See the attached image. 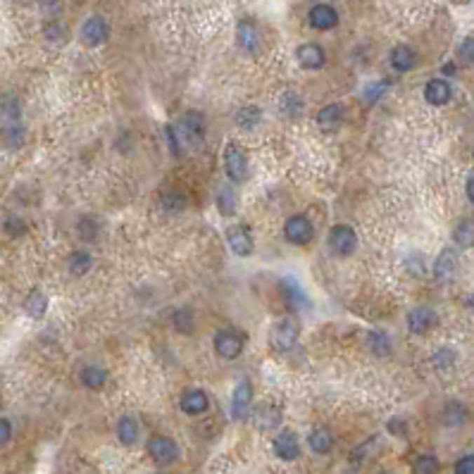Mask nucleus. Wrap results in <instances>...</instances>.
Instances as JSON below:
<instances>
[{
  "label": "nucleus",
  "instance_id": "nucleus-10",
  "mask_svg": "<svg viewBox=\"0 0 474 474\" xmlns=\"http://www.w3.org/2000/svg\"><path fill=\"white\" fill-rule=\"evenodd\" d=\"M215 351L224 360H236L243 351V339L233 332H219L215 336Z\"/></svg>",
  "mask_w": 474,
  "mask_h": 474
},
{
  "label": "nucleus",
  "instance_id": "nucleus-34",
  "mask_svg": "<svg viewBox=\"0 0 474 474\" xmlns=\"http://www.w3.org/2000/svg\"><path fill=\"white\" fill-rule=\"evenodd\" d=\"M260 117H262L260 107H255V105H245V107H241V110H238V115H236V124H238V127H243V129H253V127H257V122H260Z\"/></svg>",
  "mask_w": 474,
  "mask_h": 474
},
{
  "label": "nucleus",
  "instance_id": "nucleus-37",
  "mask_svg": "<svg viewBox=\"0 0 474 474\" xmlns=\"http://www.w3.org/2000/svg\"><path fill=\"white\" fill-rule=\"evenodd\" d=\"M281 110H284L289 117L301 115L303 112V98L298 93H286L284 98H281Z\"/></svg>",
  "mask_w": 474,
  "mask_h": 474
},
{
  "label": "nucleus",
  "instance_id": "nucleus-44",
  "mask_svg": "<svg viewBox=\"0 0 474 474\" xmlns=\"http://www.w3.org/2000/svg\"><path fill=\"white\" fill-rule=\"evenodd\" d=\"M455 474H474V455H465L455 463Z\"/></svg>",
  "mask_w": 474,
  "mask_h": 474
},
{
  "label": "nucleus",
  "instance_id": "nucleus-12",
  "mask_svg": "<svg viewBox=\"0 0 474 474\" xmlns=\"http://www.w3.org/2000/svg\"><path fill=\"white\" fill-rule=\"evenodd\" d=\"M182 134L189 143H201L205 139V119H203L201 112H186L182 117Z\"/></svg>",
  "mask_w": 474,
  "mask_h": 474
},
{
  "label": "nucleus",
  "instance_id": "nucleus-11",
  "mask_svg": "<svg viewBox=\"0 0 474 474\" xmlns=\"http://www.w3.org/2000/svg\"><path fill=\"white\" fill-rule=\"evenodd\" d=\"M279 291L284 293L286 305H289L291 310H296V313L310 308V301H308V296H305V291L293 279H289V277L279 279Z\"/></svg>",
  "mask_w": 474,
  "mask_h": 474
},
{
  "label": "nucleus",
  "instance_id": "nucleus-7",
  "mask_svg": "<svg viewBox=\"0 0 474 474\" xmlns=\"http://www.w3.org/2000/svg\"><path fill=\"white\" fill-rule=\"evenodd\" d=\"M226 243H229V248L236 253L238 257H248L253 253V236H250L248 226L243 224H233L226 229Z\"/></svg>",
  "mask_w": 474,
  "mask_h": 474
},
{
  "label": "nucleus",
  "instance_id": "nucleus-41",
  "mask_svg": "<svg viewBox=\"0 0 474 474\" xmlns=\"http://www.w3.org/2000/svg\"><path fill=\"white\" fill-rule=\"evenodd\" d=\"M79 233H81L83 241H93V238L98 236V224H95L93 219H86V217H83V219L79 222Z\"/></svg>",
  "mask_w": 474,
  "mask_h": 474
},
{
  "label": "nucleus",
  "instance_id": "nucleus-50",
  "mask_svg": "<svg viewBox=\"0 0 474 474\" xmlns=\"http://www.w3.org/2000/svg\"><path fill=\"white\" fill-rule=\"evenodd\" d=\"M379 474H393V472H386V470H384V472H379Z\"/></svg>",
  "mask_w": 474,
  "mask_h": 474
},
{
  "label": "nucleus",
  "instance_id": "nucleus-31",
  "mask_svg": "<svg viewBox=\"0 0 474 474\" xmlns=\"http://www.w3.org/2000/svg\"><path fill=\"white\" fill-rule=\"evenodd\" d=\"M172 324H174V329L177 332H182V334H191L194 332V313H191L189 308H179V310H174L172 313Z\"/></svg>",
  "mask_w": 474,
  "mask_h": 474
},
{
  "label": "nucleus",
  "instance_id": "nucleus-4",
  "mask_svg": "<svg viewBox=\"0 0 474 474\" xmlns=\"http://www.w3.org/2000/svg\"><path fill=\"white\" fill-rule=\"evenodd\" d=\"M107 39H110V24H107L103 17L93 15V17H88V20L83 22V27H81V41L86 46L98 48V46H103Z\"/></svg>",
  "mask_w": 474,
  "mask_h": 474
},
{
  "label": "nucleus",
  "instance_id": "nucleus-47",
  "mask_svg": "<svg viewBox=\"0 0 474 474\" xmlns=\"http://www.w3.org/2000/svg\"><path fill=\"white\" fill-rule=\"evenodd\" d=\"M48 39H62V27L60 24H50L48 27Z\"/></svg>",
  "mask_w": 474,
  "mask_h": 474
},
{
  "label": "nucleus",
  "instance_id": "nucleus-43",
  "mask_svg": "<svg viewBox=\"0 0 474 474\" xmlns=\"http://www.w3.org/2000/svg\"><path fill=\"white\" fill-rule=\"evenodd\" d=\"M386 86H388V81L370 83L367 91H365V100H367V103H374V100H379V95H381L384 91H386Z\"/></svg>",
  "mask_w": 474,
  "mask_h": 474
},
{
  "label": "nucleus",
  "instance_id": "nucleus-46",
  "mask_svg": "<svg viewBox=\"0 0 474 474\" xmlns=\"http://www.w3.org/2000/svg\"><path fill=\"white\" fill-rule=\"evenodd\" d=\"M388 431H391V434L403 436L405 434V422L403 419H391V422H388Z\"/></svg>",
  "mask_w": 474,
  "mask_h": 474
},
{
  "label": "nucleus",
  "instance_id": "nucleus-27",
  "mask_svg": "<svg viewBox=\"0 0 474 474\" xmlns=\"http://www.w3.org/2000/svg\"><path fill=\"white\" fill-rule=\"evenodd\" d=\"M88 269H91V253H88V250H74V253L69 255V272L74 274V277H81Z\"/></svg>",
  "mask_w": 474,
  "mask_h": 474
},
{
  "label": "nucleus",
  "instance_id": "nucleus-22",
  "mask_svg": "<svg viewBox=\"0 0 474 474\" xmlns=\"http://www.w3.org/2000/svg\"><path fill=\"white\" fill-rule=\"evenodd\" d=\"M388 60H391V67L395 72H410L412 67L417 65V55L415 50H412L410 46H395L391 50V55H388Z\"/></svg>",
  "mask_w": 474,
  "mask_h": 474
},
{
  "label": "nucleus",
  "instance_id": "nucleus-48",
  "mask_svg": "<svg viewBox=\"0 0 474 474\" xmlns=\"http://www.w3.org/2000/svg\"><path fill=\"white\" fill-rule=\"evenodd\" d=\"M467 198H470V203L474 205V177L467 182Z\"/></svg>",
  "mask_w": 474,
  "mask_h": 474
},
{
  "label": "nucleus",
  "instance_id": "nucleus-17",
  "mask_svg": "<svg viewBox=\"0 0 474 474\" xmlns=\"http://www.w3.org/2000/svg\"><path fill=\"white\" fill-rule=\"evenodd\" d=\"M236 36H238V46H241L245 53H250V55H253V53L260 50V32H257V27H255L253 20L238 22Z\"/></svg>",
  "mask_w": 474,
  "mask_h": 474
},
{
  "label": "nucleus",
  "instance_id": "nucleus-21",
  "mask_svg": "<svg viewBox=\"0 0 474 474\" xmlns=\"http://www.w3.org/2000/svg\"><path fill=\"white\" fill-rule=\"evenodd\" d=\"M341 122H344V105H339V103H332L317 112V124H320L322 131L339 129Z\"/></svg>",
  "mask_w": 474,
  "mask_h": 474
},
{
  "label": "nucleus",
  "instance_id": "nucleus-1",
  "mask_svg": "<svg viewBox=\"0 0 474 474\" xmlns=\"http://www.w3.org/2000/svg\"><path fill=\"white\" fill-rule=\"evenodd\" d=\"M224 170H226V177L231 179L233 184H241L248 179L250 174V162H248V155L241 146H236V143H229L224 151Z\"/></svg>",
  "mask_w": 474,
  "mask_h": 474
},
{
  "label": "nucleus",
  "instance_id": "nucleus-33",
  "mask_svg": "<svg viewBox=\"0 0 474 474\" xmlns=\"http://www.w3.org/2000/svg\"><path fill=\"white\" fill-rule=\"evenodd\" d=\"M281 419V412L277 407H260V410L255 412V424L260 429H274L279 424Z\"/></svg>",
  "mask_w": 474,
  "mask_h": 474
},
{
  "label": "nucleus",
  "instance_id": "nucleus-32",
  "mask_svg": "<svg viewBox=\"0 0 474 474\" xmlns=\"http://www.w3.org/2000/svg\"><path fill=\"white\" fill-rule=\"evenodd\" d=\"M453 238L458 241V245H463V248H470L474 245V219H463L458 226H455L453 231Z\"/></svg>",
  "mask_w": 474,
  "mask_h": 474
},
{
  "label": "nucleus",
  "instance_id": "nucleus-39",
  "mask_svg": "<svg viewBox=\"0 0 474 474\" xmlns=\"http://www.w3.org/2000/svg\"><path fill=\"white\" fill-rule=\"evenodd\" d=\"M5 233L12 236V238H20V236L27 233V224H24L20 217H8V219H5Z\"/></svg>",
  "mask_w": 474,
  "mask_h": 474
},
{
  "label": "nucleus",
  "instance_id": "nucleus-20",
  "mask_svg": "<svg viewBox=\"0 0 474 474\" xmlns=\"http://www.w3.org/2000/svg\"><path fill=\"white\" fill-rule=\"evenodd\" d=\"M455 269H458V255H455L453 248H443L439 257H436L434 262V274L439 281H448L455 274Z\"/></svg>",
  "mask_w": 474,
  "mask_h": 474
},
{
  "label": "nucleus",
  "instance_id": "nucleus-49",
  "mask_svg": "<svg viewBox=\"0 0 474 474\" xmlns=\"http://www.w3.org/2000/svg\"><path fill=\"white\" fill-rule=\"evenodd\" d=\"M443 74H455V65L453 62L443 65Z\"/></svg>",
  "mask_w": 474,
  "mask_h": 474
},
{
  "label": "nucleus",
  "instance_id": "nucleus-42",
  "mask_svg": "<svg viewBox=\"0 0 474 474\" xmlns=\"http://www.w3.org/2000/svg\"><path fill=\"white\" fill-rule=\"evenodd\" d=\"M458 55L460 60H465L467 65H474V36H470V39H465L463 43H460Z\"/></svg>",
  "mask_w": 474,
  "mask_h": 474
},
{
  "label": "nucleus",
  "instance_id": "nucleus-35",
  "mask_svg": "<svg viewBox=\"0 0 474 474\" xmlns=\"http://www.w3.org/2000/svg\"><path fill=\"white\" fill-rule=\"evenodd\" d=\"M0 117H5L8 122H17L20 119V100L12 93L0 95Z\"/></svg>",
  "mask_w": 474,
  "mask_h": 474
},
{
  "label": "nucleus",
  "instance_id": "nucleus-16",
  "mask_svg": "<svg viewBox=\"0 0 474 474\" xmlns=\"http://www.w3.org/2000/svg\"><path fill=\"white\" fill-rule=\"evenodd\" d=\"M296 57H298V62H301V67H305V69H322L324 62H327L324 48L317 43H303L296 50Z\"/></svg>",
  "mask_w": 474,
  "mask_h": 474
},
{
  "label": "nucleus",
  "instance_id": "nucleus-8",
  "mask_svg": "<svg viewBox=\"0 0 474 474\" xmlns=\"http://www.w3.org/2000/svg\"><path fill=\"white\" fill-rule=\"evenodd\" d=\"M436 322H439V317H436L434 310L427 308V305H419V308L410 310V315H407V329L417 336L431 332V329L436 327Z\"/></svg>",
  "mask_w": 474,
  "mask_h": 474
},
{
  "label": "nucleus",
  "instance_id": "nucleus-5",
  "mask_svg": "<svg viewBox=\"0 0 474 474\" xmlns=\"http://www.w3.org/2000/svg\"><path fill=\"white\" fill-rule=\"evenodd\" d=\"M298 334H301V327H298L296 320H281L279 324H274L272 329V346L277 351H291L298 341Z\"/></svg>",
  "mask_w": 474,
  "mask_h": 474
},
{
  "label": "nucleus",
  "instance_id": "nucleus-9",
  "mask_svg": "<svg viewBox=\"0 0 474 474\" xmlns=\"http://www.w3.org/2000/svg\"><path fill=\"white\" fill-rule=\"evenodd\" d=\"M308 22L317 32H329V29H334L336 24H339V12H336L332 5L320 3L308 12Z\"/></svg>",
  "mask_w": 474,
  "mask_h": 474
},
{
  "label": "nucleus",
  "instance_id": "nucleus-18",
  "mask_svg": "<svg viewBox=\"0 0 474 474\" xmlns=\"http://www.w3.org/2000/svg\"><path fill=\"white\" fill-rule=\"evenodd\" d=\"M470 419V410H467L465 403H460V400H448L446 405H443L441 410V422L446 424V427H463V424Z\"/></svg>",
  "mask_w": 474,
  "mask_h": 474
},
{
  "label": "nucleus",
  "instance_id": "nucleus-6",
  "mask_svg": "<svg viewBox=\"0 0 474 474\" xmlns=\"http://www.w3.org/2000/svg\"><path fill=\"white\" fill-rule=\"evenodd\" d=\"M148 453L160 465H172L179 458V448L170 436H153L151 443H148Z\"/></svg>",
  "mask_w": 474,
  "mask_h": 474
},
{
  "label": "nucleus",
  "instance_id": "nucleus-25",
  "mask_svg": "<svg viewBox=\"0 0 474 474\" xmlns=\"http://www.w3.org/2000/svg\"><path fill=\"white\" fill-rule=\"evenodd\" d=\"M308 443H310V451L317 453V455H327L329 451H332L334 446V439L332 434H329L327 429H313L308 436Z\"/></svg>",
  "mask_w": 474,
  "mask_h": 474
},
{
  "label": "nucleus",
  "instance_id": "nucleus-28",
  "mask_svg": "<svg viewBox=\"0 0 474 474\" xmlns=\"http://www.w3.org/2000/svg\"><path fill=\"white\" fill-rule=\"evenodd\" d=\"M3 143L8 148H20L24 143V127L20 122H8L3 127Z\"/></svg>",
  "mask_w": 474,
  "mask_h": 474
},
{
  "label": "nucleus",
  "instance_id": "nucleus-2",
  "mask_svg": "<svg viewBox=\"0 0 474 474\" xmlns=\"http://www.w3.org/2000/svg\"><path fill=\"white\" fill-rule=\"evenodd\" d=\"M327 241H329V250H332L334 255L348 257V255H353V250H356L358 236H356V231H353L351 226L336 224V226H332V231H329Z\"/></svg>",
  "mask_w": 474,
  "mask_h": 474
},
{
  "label": "nucleus",
  "instance_id": "nucleus-45",
  "mask_svg": "<svg viewBox=\"0 0 474 474\" xmlns=\"http://www.w3.org/2000/svg\"><path fill=\"white\" fill-rule=\"evenodd\" d=\"M12 439V424L8 422V419L0 417V446H5Z\"/></svg>",
  "mask_w": 474,
  "mask_h": 474
},
{
  "label": "nucleus",
  "instance_id": "nucleus-30",
  "mask_svg": "<svg viewBox=\"0 0 474 474\" xmlns=\"http://www.w3.org/2000/svg\"><path fill=\"white\" fill-rule=\"evenodd\" d=\"M217 208L224 217H231L236 212V194H233L231 186H222L219 196H217Z\"/></svg>",
  "mask_w": 474,
  "mask_h": 474
},
{
  "label": "nucleus",
  "instance_id": "nucleus-29",
  "mask_svg": "<svg viewBox=\"0 0 474 474\" xmlns=\"http://www.w3.org/2000/svg\"><path fill=\"white\" fill-rule=\"evenodd\" d=\"M367 346L377 358H386L388 353H391V341H388V336L384 332H372L367 339Z\"/></svg>",
  "mask_w": 474,
  "mask_h": 474
},
{
  "label": "nucleus",
  "instance_id": "nucleus-13",
  "mask_svg": "<svg viewBox=\"0 0 474 474\" xmlns=\"http://www.w3.org/2000/svg\"><path fill=\"white\" fill-rule=\"evenodd\" d=\"M253 403V386H250L248 379L238 381L236 391L231 395V415L233 419H241L248 415V407Z\"/></svg>",
  "mask_w": 474,
  "mask_h": 474
},
{
  "label": "nucleus",
  "instance_id": "nucleus-40",
  "mask_svg": "<svg viewBox=\"0 0 474 474\" xmlns=\"http://www.w3.org/2000/svg\"><path fill=\"white\" fill-rule=\"evenodd\" d=\"M165 139H167V146H170V153L174 155V158H179V155H182V141H179L177 129H174L172 124H167L165 127Z\"/></svg>",
  "mask_w": 474,
  "mask_h": 474
},
{
  "label": "nucleus",
  "instance_id": "nucleus-19",
  "mask_svg": "<svg viewBox=\"0 0 474 474\" xmlns=\"http://www.w3.org/2000/svg\"><path fill=\"white\" fill-rule=\"evenodd\" d=\"M208 407H210L208 393L201 391V388H191V391H186L182 395V410L186 415H191V417L203 415V412H208Z\"/></svg>",
  "mask_w": 474,
  "mask_h": 474
},
{
  "label": "nucleus",
  "instance_id": "nucleus-38",
  "mask_svg": "<svg viewBox=\"0 0 474 474\" xmlns=\"http://www.w3.org/2000/svg\"><path fill=\"white\" fill-rule=\"evenodd\" d=\"M453 363H455V351H453V348H439V351L434 353V365L439 370H448Z\"/></svg>",
  "mask_w": 474,
  "mask_h": 474
},
{
  "label": "nucleus",
  "instance_id": "nucleus-3",
  "mask_svg": "<svg viewBox=\"0 0 474 474\" xmlns=\"http://www.w3.org/2000/svg\"><path fill=\"white\" fill-rule=\"evenodd\" d=\"M284 236H286V241H291L296 245H305L313 241L315 229L305 215H293V217L286 219V224H284Z\"/></svg>",
  "mask_w": 474,
  "mask_h": 474
},
{
  "label": "nucleus",
  "instance_id": "nucleus-36",
  "mask_svg": "<svg viewBox=\"0 0 474 474\" xmlns=\"http://www.w3.org/2000/svg\"><path fill=\"white\" fill-rule=\"evenodd\" d=\"M441 463L436 455H419L412 465V474H439Z\"/></svg>",
  "mask_w": 474,
  "mask_h": 474
},
{
  "label": "nucleus",
  "instance_id": "nucleus-14",
  "mask_svg": "<svg viewBox=\"0 0 474 474\" xmlns=\"http://www.w3.org/2000/svg\"><path fill=\"white\" fill-rule=\"evenodd\" d=\"M274 453H277V458L286 460V463L296 460L298 453H301V446H298L296 434H293V431H289V429L279 431L277 439H274Z\"/></svg>",
  "mask_w": 474,
  "mask_h": 474
},
{
  "label": "nucleus",
  "instance_id": "nucleus-15",
  "mask_svg": "<svg viewBox=\"0 0 474 474\" xmlns=\"http://www.w3.org/2000/svg\"><path fill=\"white\" fill-rule=\"evenodd\" d=\"M451 98H453V88L448 81L431 79V81H427V86H424V100H427L429 105L441 107V105H446Z\"/></svg>",
  "mask_w": 474,
  "mask_h": 474
},
{
  "label": "nucleus",
  "instance_id": "nucleus-24",
  "mask_svg": "<svg viewBox=\"0 0 474 474\" xmlns=\"http://www.w3.org/2000/svg\"><path fill=\"white\" fill-rule=\"evenodd\" d=\"M117 436L124 446H134L136 439H139V424H136V419L131 415H124L122 419H119L117 422Z\"/></svg>",
  "mask_w": 474,
  "mask_h": 474
},
{
  "label": "nucleus",
  "instance_id": "nucleus-26",
  "mask_svg": "<svg viewBox=\"0 0 474 474\" xmlns=\"http://www.w3.org/2000/svg\"><path fill=\"white\" fill-rule=\"evenodd\" d=\"M107 381V372L103 367H95V365H88V367L81 370V384L86 388H100Z\"/></svg>",
  "mask_w": 474,
  "mask_h": 474
},
{
  "label": "nucleus",
  "instance_id": "nucleus-23",
  "mask_svg": "<svg viewBox=\"0 0 474 474\" xmlns=\"http://www.w3.org/2000/svg\"><path fill=\"white\" fill-rule=\"evenodd\" d=\"M24 310H27L29 317H34V320H43L46 317V310H48V298L46 293L41 289H34L29 293L27 303H24Z\"/></svg>",
  "mask_w": 474,
  "mask_h": 474
}]
</instances>
